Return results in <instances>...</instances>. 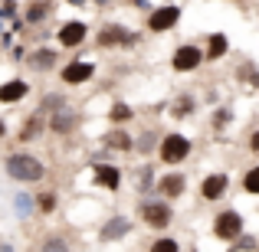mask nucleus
<instances>
[{
  "label": "nucleus",
  "mask_w": 259,
  "mask_h": 252,
  "mask_svg": "<svg viewBox=\"0 0 259 252\" xmlns=\"http://www.w3.org/2000/svg\"><path fill=\"white\" fill-rule=\"evenodd\" d=\"M92 183L99 190H108V193H118L121 190V170L115 164H95L92 170Z\"/></svg>",
  "instance_id": "obj_13"
},
{
  "label": "nucleus",
  "mask_w": 259,
  "mask_h": 252,
  "mask_svg": "<svg viewBox=\"0 0 259 252\" xmlns=\"http://www.w3.org/2000/svg\"><path fill=\"white\" fill-rule=\"evenodd\" d=\"M249 151H253V154H259V128H256L253 134H249Z\"/></svg>",
  "instance_id": "obj_31"
},
{
  "label": "nucleus",
  "mask_w": 259,
  "mask_h": 252,
  "mask_svg": "<svg viewBox=\"0 0 259 252\" xmlns=\"http://www.w3.org/2000/svg\"><path fill=\"white\" fill-rule=\"evenodd\" d=\"M230 118H233V115H230V108H220V112L213 115V128H220V131H223V128L230 125Z\"/></svg>",
  "instance_id": "obj_29"
},
{
  "label": "nucleus",
  "mask_w": 259,
  "mask_h": 252,
  "mask_svg": "<svg viewBox=\"0 0 259 252\" xmlns=\"http://www.w3.org/2000/svg\"><path fill=\"white\" fill-rule=\"evenodd\" d=\"M243 190H246V193H253V196H259V164L249 167L246 174H243Z\"/></svg>",
  "instance_id": "obj_28"
},
{
  "label": "nucleus",
  "mask_w": 259,
  "mask_h": 252,
  "mask_svg": "<svg viewBox=\"0 0 259 252\" xmlns=\"http://www.w3.org/2000/svg\"><path fill=\"white\" fill-rule=\"evenodd\" d=\"M233 4H236V0H233Z\"/></svg>",
  "instance_id": "obj_38"
},
{
  "label": "nucleus",
  "mask_w": 259,
  "mask_h": 252,
  "mask_svg": "<svg viewBox=\"0 0 259 252\" xmlns=\"http://www.w3.org/2000/svg\"><path fill=\"white\" fill-rule=\"evenodd\" d=\"M0 36H4V20H0Z\"/></svg>",
  "instance_id": "obj_37"
},
{
  "label": "nucleus",
  "mask_w": 259,
  "mask_h": 252,
  "mask_svg": "<svg viewBox=\"0 0 259 252\" xmlns=\"http://www.w3.org/2000/svg\"><path fill=\"white\" fill-rule=\"evenodd\" d=\"M203 53H207L210 63L223 59V56L230 53V39H227V33H210V36H207V46H203Z\"/></svg>",
  "instance_id": "obj_18"
},
{
  "label": "nucleus",
  "mask_w": 259,
  "mask_h": 252,
  "mask_svg": "<svg viewBox=\"0 0 259 252\" xmlns=\"http://www.w3.org/2000/svg\"><path fill=\"white\" fill-rule=\"evenodd\" d=\"M69 4H72V7H85L89 0H69Z\"/></svg>",
  "instance_id": "obj_34"
},
{
  "label": "nucleus",
  "mask_w": 259,
  "mask_h": 252,
  "mask_svg": "<svg viewBox=\"0 0 259 252\" xmlns=\"http://www.w3.org/2000/svg\"><path fill=\"white\" fill-rule=\"evenodd\" d=\"M30 95V82L26 79H7L0 82V105H20Z\"/></svg>",
  "instance_id": "obj_15"
},
{
  "label": "nucleus",
  "mask_w": 259,
  "mask_h": 252,
  "mask_svg": "<svg viewBox=\"0 0 259 252\" xmlns=\"http://www.w3.org/2000/svg\"><path fill=\"white\" fill-rule=\"evenodd\" d=\"M187 193V177L181 170H171V174H161L158 177V196L164 200H177V196Z\"/></svg>",
  "instance_id": "obj_12"
},
{
  "label": "nucleus",
  "mask_w": 259,
  "mask_h": 252,
  "mask_svg": "<svg viewBox=\"0 0 259 252\" xmlns=\"http://www.w3.org/2000/svg\"><path fill=\"white\" fill-rule=\"evenodd\" d=\"M39 252H72V249H69V239H66V236L50 233V236H43V242H39Z\"/></svg>",
  "instance_id": "obj_21"
},
{
  "label": "nucleus",
  "mask_w": 259,
  "mask_h": 252,
  "mask_svg": "<svg viewBox=\"0 0 259 252\" xmlns=\"http://www.w3.org/2000/svg\"><path fill=\"white\" fill-rule=\"evenodd\" d=\"M85 36H89V23H82V20H66V23L56 30V43L63 46V49H76V46H82Z\"/></svg>",
  "instance_id": "obj_8"
},
{
  "label": "nucleus",
  "mask_w": 259,
  "mask_h": 252,
  "mask_svg": "<svg viewBox=\"0 0 259 252\" xmlns=\"http://www.w3.org/2000/svg\"><path fill=\"white\" fill-rule=\"evenodd\" d=\"M0 252H13V242H0Z\"/></svg>",
  "instance_id": "obj_32"
},
{
  "label": "nucleus",
  "mask_w": 259,
  "mask_h": 252,
  "mask_svg": "<svg viewBox=\"0 0 259 252\" xmlns=\"http://www.w3.org/2000/svg\"><path fill=\"white\" fill-rule=\"evenodd\" d=\"M203 59H207V53H203L197 43H181V46L174 49V56H171V69L184 76V72L200 69V63H203Z\"/></svg>",
  "instance_id": "obj_5"
},
{
  "label": "nucleus",
  "mask_w": 259,
  "mask_h": 252,
  "mask_svg": "<svg viewBox=\"0 0 259 252\" xmlns=\"http://www.w3.org/2000/svg\"><path fill=\"white\" fill-rule=\"evenodd\" d=\"M99 49H115V46H121V49H128V46L138 43V33H128L121 23H105L99 30Z\"/></svg>",
  "instance_id": "obj_6"
},
{
  "label": "nucleus",
  "mask_w": 259,
  "mask_h": 252,
  "mask_svg": "<svg viewBox=\"0 0 259 252\" xmlns=\"http://www.w3.org/2000/svg\"><path fill=\"white\" fill-rule=\"evenodd\" d=\"M236 249H243V252H253V249H259V242L253 239V236H246V233H243L240 239H236Z\"/></svg>",
  "instance_id": "obj_30"
},
{
  "label": "nucleus",
  "mask_w": 259,
  "mask_h": 252,
  "mask_svg": "<svg viewBox=\"0 0 259 252\" xmlns=\"http://www.w3.org/2000/svg\"><path fill=\"white\" fill-rule=\"evenodd\" d=\"M33 213H36V196H30L26 190H20V193L13 196V216H17L20 223H26Z\"/></svg>",
  "instance_id": "obj_19"
},
{
  "label": "nucleus",
  "mask_w": 259,
  "mask_h": 252,
  "mask_svg": "<svg viewBox=\"0 0 259 252\" xmlns=\"http://www.w3.org/2000/svg\"><path fill=\"white\" fill-rule=\"evenodd\" d=\"M95 4H99V7H105V4H108V0H95Z\"/></svg>",
  "instance_id": "obj_36"
},
{
  "label": "nucleus",
  "mask_w": 259,
  "mask_h": 252,
  "mask_svg": "<svg viewBox=\"0 0 259 252\" xmlns=\"http://www.w3.org/2000/svg\"><path fill=\"white\" fill-rule=\"evenodd\" d=\"M253 85H259V72H253Z\"/></svg>",
  "instance_id": "obj_35"
},
{
  "label": "nucleus",
  "mask_w": 259,
  "mask_h": 252,
  "mask_svg": "<svg viewBox=\"0 0 259 252\" xmlns=\"http://www.w3.org/2000/svg\"><path fill=\"white\" fill-rule=\"evenodd\" d=\"M56 207H59V196L53 193V190H43V193H36V210L43 216H53L56 213Z\"/></svg>",
  "instance_id": "obj_24"
},
{
  "label": "nucleus",
  "mask_w": 259,
  "mask_h": 252,
  "mask_svg": "<svg viewBox=\"0 0 259 252\" xmlns=\"http://www.w3.org/2000/svg\"><path fill=\"white\" fill-rule=\"evenodd\" d=\"M79 121H82V115H79L76 108L66 105L63 112H53V115H50V131H53V134H72Z\"/></svg>",
  "instance_id": "obj_14"
},
{
  "label": "nucleus",
  "mask_w": 259,
  "mask_h": 252,
  "mask_svg": "<svg viewBox=\"0 0 259 252\" xmlns=\"http://www.w3.org/2000/svg\"><path fill=\"white\" fill-rule=\"evenodd\" d=\"M105 147H112V151H121V154H128V151H135V138L128 134V128H121V125H115V128H108L105 131Z\"/></svg>",
  "instance_id": "obj_17"
},
{
  "label": "nucleus",
  "mask_w": 259,
  "mask_h": 252,
  "mask_svg": "<svg viewBox=\"0 0 259 252\" xmlns=\"http://www.w3.org/2000/svg\"><path fill=\"white\" fill-rule=\"evenodd\" d=\"M56 59H59V49L39 46V49H30L26 66H30V69H36V72H53V69H56Z\"/></svg>",
  "instance_id": "obj_16"
},
{
  "label": "nucleus",
  "mask_w": 259,
  "mask_h": 252,
  "mask_svg": "<svg viewBox=\"0 0 259 252\" xmlns=\"http://www.w3.org/2000/svg\"><path fill=\"white\" fill-rule=\"evenodd\" d=\"M66 105H69V98H66L63 92H46L43 102H39V108H43V112H63Z\"/></svg>",
  "instance_id": "obj_25"
},
{
  "label": "nucleus",
  "mask_w": 259,
  "mask_h": 252,
  "mask_svg": "<svg viewBox=\"0 0 259 252\" xmlns=\"http://www.w3.org/2000/svg\"><path fill=\"white\" fill-rule=\"evenodd\" d=\"M4 170H7V177H10L13 183H39L46 177V164L36 158V154H30V151L7 154Z\"/></svg>",
  "instance_id": "obj_1"
},
{
  "label": "nucleus",
  "mask_w": 259,
  "mask_h": 252,
  "mask_svg": "<svg viewBox=\"0 0 259 252\" xmlns=\"http://www.w3.org/2000/svg\"><path fill=\"white\" fill-rule=\"evenodd\" d=\"M0 138H7V121L0 118Z\"/></svg>",
  "instance_id": "obj_33"
},
{
  "label": "nucleus",
  "mask_w": 259,
  "mask_h": 252,
  "mask_svg": "<svg viewBox=\"0 0 259 252\" xmlns=\"http://www.w3.org/2000/svg\"><path fill=\"white\" fill-rule=\"evenodd\" d=\"M132 118H135V108L125 105V102H115V105L108 108V121H112V125H125V121H132Z\"/></svg>",
  "instance_id": "obj_23"
},
{
  "label": "nucleus",
  "mask_w": 259,
  "mask_h": 252,
  "mask_svg": "<svg viewBox=\"0 0 259 252\" xmlns=\"http://www.w3.org/2000/svg\"><path fill=\"white\" fill-rule=\"evenodd\" d=\"M43 128H50V121H43L39 115H30V118L23 121V131H20V141H23V144H26V141H36L39 134H43Z\"/></svg>",
  "instance_id": "obj_20"
},
{
  "label": "nucleus",
  "mask_w": 259,
  "mask_h": 252,
  "mask_svg": "<svg viewBox=\"0 0 259 252\" xmlns=\"http://www.w3.org/2000/svg\"><path fill=\"white\" fill-rule=\"evenodd\" d=\"M190 154H194V141L181 131H167L164 138L158 141V158H161V164H167V167L184 164Z\"/></svg>",
  "instance_id": "obj_2"
},
{
  "label": "nucleus",
  "mask_w": 259,
  "mask_h": 252,
  "mask_svg": "<svg viewBox=\"0 0 259 252\" xmlns=\"http://www.w3.org/2000/svg\"><path fill=\"white\" fill-rule=\"evenodd\" d=\"M243 213L240 210H220V213L213 216V236L220 242H236L243 236Z\"/></svg>",
  "instance_id": "obj_4"
},
{
  "label": "nucleus",
  "mask_w": 259,
  "mask_h": 252,
  "mask_svg": "<svg viewBox=\"0 0 259 252\" xmlns=\"http://www.w3.org/2000/svg\"><path fill=\"white\" fill-rule=\"evenodd\" d=\"M148 33H171L177 23H181V7L177 4H164V7H154L148 13Z\"/></svg>",
  "instance_id": "obj_7"
},
{
  "label": "nucleus",
  "mask_w": 259,
  "mask_h": 252,
  "mask_svg": "<svg viewBox=\"0 0 259 252\" xmlns=\"http://www.w3.org/2000/svg\"><path fill=\"white\" fill-rule=\"evenodd\" d=\"M194 112H197V98L194 95H181L177 105H174V118H187V115H194Z\"/></svg>",
  "instance_id": "obj_26"
},
{
  "label": "nucleus",
  "mask_w": 259,
  "mask_h": 252,
  "mask_svg": "<svg viewBox=\"0 0 259 252\" xmlns=\"http://www.w3.org/2000/svg\"><path fill=\"white\" fill-rule=\"evenodd\" d=\"M138 213H141V223H145L148 229H154V233H164L174 223V207L164 196H158V200H141Z\"/></svg>",
  "instance_id": "obj_3"
},
{
  "label": "nucleus",
  "mask_w": 259,
  "mask_h": 252,
  "mask_svg": "<svg viewBox=\"0 0 259 252\" xmlns=\"http://www.w3.org/2000/svg\"><path fill=\"white\" fill-rule=\"evenodd\" d=\"M50 10H53L50 0H33V4L26 7V23H39V20H46Z\"/></svg>",
  "instance_id": "obj_22"
},
{
  "label": "nucleus",
  "mask_w": 259,
  "mask_h": 252,
  "mask_svg": "<svg viewBox=\"0 0 259 252\" xmlns=\"http://www.w3.org/2000/svg\"><path fill=\"white\" fill-rule=\"evenodd\" d=\"M92 76H95V66L82 63V59L66 63L63 69H59V82H63V85H85V82H92Z\"/></svg>",
  "instance_id": "obj_11"
},
{
  "label": "nucleus",
  "mask_w": 259,
  "mask_h": 252,
  "mask_svg": "<svg viewBox=\"0 0 259 252\" xmlns=\"http://www.w3.org/2000/svg\"><path fill=\"white\" fill-rule=\"evenodd\" d=\"M148 252H181V242L171 239V236H158V239L148 246Z\"/></svg>",
  "instance_id": "obj_27"
},
{
  "label": "nucleus",
  "mask_w": 259,
  "mask_h": 252,
  "mask_svg": "<svg viewBox=\"0 0 259 252\" xmlns=\"http://www.w3.org/2000/svg\"><path fill=\"white\" fill-rule=\"evenodd\" d=\"M128 233H135V223L128 216H108L99 229V242H121Z\"/></svg>",
  "instance_id": "obj_10"
},
{
  "label": "nucleus",
  "mask_w": 259,
  "mask_h": 252,
  "mask_svg": "<svg viewBox=\"0 0 259 252\" xmlns=\"http://www.w3.org/2000/svg\"><path fill=\"white\" fill-rule=\"evenodd\" d=\"M227 190H230V177L223 174V170L207 174L200 180V200L203 203H217V200H223V196H227Z\"/></svg>",
  "instance_id": "obj_9"
}]
</instances>
